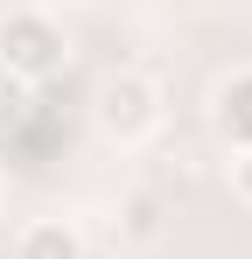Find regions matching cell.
I'll use <instances>...</instances> for the list:
<instances>
[{
    "label": "cell",
    "mask_w": 252,
    "mask_h": 259,
    "mask_svg": "<svg viewBox=\"0 0 252 259\" xmlns=\"http://www.w3.org/2000/svg\"><path fill=\"white\" fill-rule=\"evenodd\" d=\"M63 63H70V28L49 7H7L0 14V70L7 77L42 91L49 77H63Z\"/></svg>",
    "instance_id": "cell-2"
},
{
    "label": "cell",
    "mask_w": 252,
    "mask_h": 259,
    "mask_svg": "<svg viewBox=\"0 0 252 259\" xmlns=\"http://www.w3.org/2000/svg\"><path fill=\"white\" fill-rule=\"evenodd\" d=\"M91 126L105 147H119V154H140V147H154L168 133V91L154 70H140V63H119V70H105L98 91H91Z\"/></svg>",
    "instance_id": "cell-1"
},
{
    "label": "cell",
    "mask_w": 252,
    "mask_h": 259,
    "mask_svg": "<svg viewBox=\"0 0 252 259\" xmlns=\"http://www.w3.org/2000/svg\"><path fill=\"white\" fill-rule=\"evenodd\" d=\"M0 203H7V175H0Z\"/></svg>",
    "instance_id": "cell-8"
},
{
    "label": "cell",
    "mask_w": 252,
    "mask_h": 259,
    "mask_svg": "<svg viewBox=\"0 0 252 259\" xmlns=\"http://www.w3.org/2000/svg\"><path fill=\"white\" fill-rule=\"evenodd\" d=\"M126 238H133V245H154V238H161V196H147V189L126 196Z\"/></svg>",
    "instance_id": "cell-5"
},
{
    "label": "cell",
    "mask_w": 252,
    "mask_h": 259,
    "mask_svg": "<svg viewBox=\"0 0 252 259\" xmlns=\"http://www.w3.org/2000/svg\"><path fill=\"white\" fill-rule=\"evenodd\" d=\"M7 259H84V231H77V217H63V210L28 217V224L14 231V252H7Z\"/></svg>",
    "instance_id": "cell-4"
},
{
    "label": "cell",
    "mask_w": 252,
    "mask_h": 259,
    "mask_svg": "<svg viewBox=\"0 0 252 259\" xmlns=\"http://www.w3.org/2000/svg\"><path fill=\"white\" fill-rule=\"evenodd\" d=\"M28 98H35V91L21 84V77H7V70H0V140L28 119Z\"/></svg>",
    "instance_id": "cell-6"
},
{
    "label": "cell",
    "mask_w": 252,
    "mask_h": 259,
    "mask_svg": "<svg viewBox=\"0 0 252 259\" xmlns=\"http://www.w3.org/2000/svg\"><path fill=\"white\" fill-rule=\"evenodd\" d=\"M210 133H217L231 154L252 147V63L231 70V77H217V91H210Z\"/></svg>",
    "instance_id": "cell-3"
},
{
    "label": "cell",
    "mask_w": 252,
    "mask_h": 259,
    "mask_svg": "<svg viewBox=\"0 0 252 259\" xmlns=\"http://www.w3.org/2000/svg\"><path fill=\"white\" fill-rule=\"evenodd\" d=\"M224 182H231V203L252 210V147H238V154L224 161Z\"/></svg>",
    "instance_id": "cell-7"
}]
</instances>
